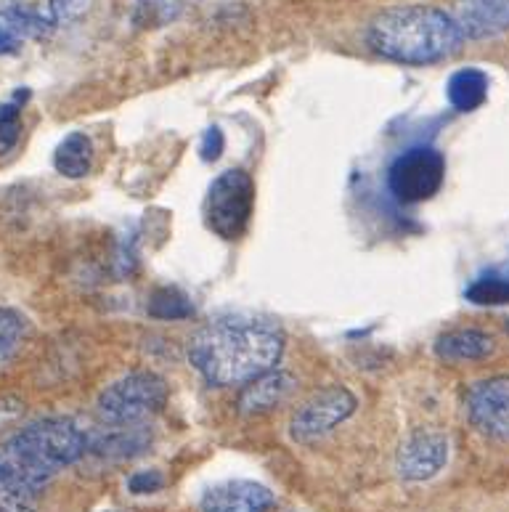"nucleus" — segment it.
Segmentation results:
<instances>
[{"label":"nucleus","mask_w":509,"mask_h":512,"mask_svg":"<svg viewBox=\"0 0 509 512\" xmlns=\"http://www.w3.org/2000/svg\"><path fill=\"white\" fill-rule=\"evenodd\" d=\"M464 298L475 306H507L509 303V276L488 271L472 279L470 287L464 290Z\"/></svg>","instance_id":"nucleus-20"},{"label":"nucleus","mask_w":509,"mask_h":512,"mask_svg":"<svg viewBox=\"0 0 509 512\" xmlns=\"http://www.w3.org/2000/svg\"><path fill=\"white\" fill-rule=\"evenodd\" d=\"M30 91H16V96L6 104H0V157H6L16 149L22 138V104Z\"/></svg>","instance_id":"nucleus-21"},{"label":"nucleus","mask_w":509,"mask_h":512,"mask_svg":"<svg viewBox=\"0 0 509 512\" xmlns=\"http://www.w3.org/2000/svg\"><path fill=\"white\" fill-rule=\"evenodd\" d=\"M22 48V38L16 35L11 27L6 24H0V56H8V54H16Z\"/></svg>","instance_id":"nucleus-27"},{"label":"nucleus","mask_w":509,"mask_h":512,"mask_svg":"<svg viewBox=\"0 0 509 512\" xmlns=\"http://www.w3.org/2000/svg\"><path fill=\"white\" fill-rule=\"evenodd\" d=\"M282 327L263 316H221L191 337L189 361L215 388L247 385L284 356Z\"/></svg>","instance_id":"nucleus-2"},{"label":"nucleus","mask_w":509,"mask_h":512,"mask_svg":"<svg viewBox=\"0 0 509 512\" xmlns=\"http://www.w3.org/2000/svg\"><path fill=\"white\" fill-rule=\"evenodd\" d=\"M88 451V433L69 417H43L0 444V512H38L48 483Z\"/></svg>","instance_id":"nucleus-1"},{"label":"nucleus","mask_w":509,"mask_h":512,"mask_svg":"<svg viewBox=\"0 0 509 512\" xmlns=\"http://www.w3.org/2000/svg\"><path fill=\"white\" fill-rule=\"evenodd\" d=\"M168 404V383L154 372H130L101 390L96 409L109 425H141Z\"/></svg>","instance_id":"nucleus-4"},{"label":"nucleus","mask_w":509,"mask_h":512,"mask_svg":"<svg viewBox=\"0 0 509 512\" xmlns=\"http://www.w3.org/2000/svg\"><path fill=\"white\" fill-rule=\"evenodd\" d=\"M467 417L480 433L491 438H509V375L488 377L472 385L464 396Z\"/></svg>","instance_id":"nucleus-9"},{"label":"nucleus","mask_w":509,"mask_h":512,"mask_svg":"<svg viewBox=\"0 0 509 512\" xmlns=\"http://www.w3.org/2000/svg\"><path fill=\"white\" fill-rule=\"evenodd\" d=\"M496 351V340L483 329H451L435 340V356L446 364L483 361Z\"/></svg>","instance_id":"nucleus-13"},{"label":"nucleus","mask_w":509,"mask_h":512,"mask_svg":"<svg viewBox=\"0 0 509 512\" xmlns=\"http://www.w3.org/2000/svg\"><path fill=\"white\" fill-rule=\"evenodd\" d=\"M93 0H46V16L48 22L59 27V24H69L80 19V16L91 8Z\"/></svg>","instance_id":"nucleus-23"},{"label":"nucleus","mask_w":509,"mask_h":512,"mask_svg":"<svg viewBox=\"0 0 509 512\" xmlns=\"http://www.w3.org/2000/svg\"><path fill=\"white\" fill-rule=\"evenodd\" d=\"M295 390V377L284 372V369H271L258 380L244 385L242 396H239V414L244 417H255V414H266L271 409L287 401L289 393Z\"/></svg>","instance_id":"nucleus-12"},{"label":"nucleus","mask_w":509,"mask_h":512,"mask_svg":"<svg viewBox=\"0 0 509 512\" xmlns=\"http://www.w3.org/2000/svg\"><path fill=\"white\" fill-rule=\"evenodd\" d=\"M446 160L435 146H411L388 168V189L401 205H419L441 192Z\"/></svg>","instance_id":"nucleus-6"},{"label":"nucleus","mask_w":509,"mask_h":512,"mask_svg":"<svg viewBox=\"0 0 509 512\" xmlns=\"http://www.w3.org/2000/svg\"><path fill=\"white\" fill-rule=\"evenodd\" d=\"M449 465V436L435 428H417L398 449L396 470L403 481H430Z\"/></svg>","instance_id":"nucleus-8"},{"label":"nucleus","mask_w":509,"mask_h":512,"mask_svg":"<svg viewBox=\"0 0 509 512\" xmlns=\"http://www.w3.org/2000/svg\"><path fill=\"white\" fill-rule=\"evenodd\" d=\"M149 316L160 321H181L194 316V306L191 300L183 295L178 287H160L149 295V306H146Z\"/></svg>","instance_id":"nucleus-19"},{"label":"nucleus","mask_w":509,"mask_h":512,"mask_svg":"<svg viewBox=\"0 0 509 512\" xmlns=\"http://www.w3.org/2000/svg\"><path fill=\"white\" fill-rule=\"evenodd\" d=\"M252 210H255V181L247 170H223L207 189L205 221L226 242L244 237V231L250 229Z\"/></svg>","instance_id":"nucleus-5"},{"label":"nucleus","mask_w":509,"mask_h":512,"mask_svg":"<svg viewBox=\"0 0 509 512\" xmlns=\"http://www.w3.org/2000/svg\"><path fill=\"white\" fill-rule=\"evenodd\" d=\"M178 11L181 8L175 0H138L130 19L136 27H162V24L173 22Z\"/></svg>","instance_id":"nucleus-22"},{"label":"nucleus","mask_w":509,"mask_h":512,"mask_svg":"<svg viewBox=\"0 0 509 512\" xmlns=\"http://www.w3.org/2000/svg\"><path fill=\"white\" fill-rule=\"evenodd\" d=\"M101 512H117V510H101Z\"/></svg>","instance_id":"nucleus-28"},{"label":"nucleus","mask_w":509,"mask_h":512,"mask_svg":"<svg viewBox=\"0 0 509 512\" xmlns=\"http://www.w3.org/2000/svg\"><path fill=\"white\" fill-rule=\"evenodd\" d=\"M54 168L64 178H85L93 170V141L85 133L75 130L61 138L54 152Z\"/></svg>","instance_id":"nucleus-16"},{"label":"nucleus","mask_w":509,"mask_h":512,"mask_svg":"<svg viewBox=\"0 0 509 512\" xmlns=\"http://www.w3.org/2000/svg\"><path fill=\"white\" fill-rule=\"evenodd\" d=\"M451 16L462 38H496L509 30V0H459Z\"/></svg>","instance_id":"nucleus-11"},{"label":"nucleus","mask_w":509,"mask_h":512,"mask_svg":"<svg viewBox=\"0 0 509 512\" xmlns=\"http://www.w3.org/2000/svg\"><path fill=\"white\" fill-rule=\"evenodd\" d=\"M356 396L345 385H329V388L313 393L289 420V438L295 444H316L329 436L337 425L348 420L356 412Z\"/></svg>","instance_id":"nucleus-7"},{"label":"nucleus","mask_w":509,"mask_h":512,"mask_svg":"<svg viewBox=\"0 0 509 512\" xmlns=\"http://www.w3.org/2000/svg\"><path fill=\"white\" fill-rule=\"evenodd\" d=\"M27 335H30V324L22 311L0 306V369L8 367L19 356L27 343Z\"/></svg>","instance_id":"nucleus-18"},{"label":"nucleus","mask_w":509,"mask_h":512,"mask_svg":"<svg viewBox=\"0 0 509 512\" xmlns=\"http://www.w3.org/2000/svg\"><path fill=\"white\" fill-rule=\"evenodd\" d=\"M22 414H24L22 398H14V396L0 398V433H3L6 428H11Z\"/></svg>","instance_id":"nucleus-26"},{"label":"nucleus","mask_w":509,"mask_h":512,"mask_svg":"<svg viewBox=\"0 0 509 512\" xmlns=\"http://www.w3.org/2000/svg\"><path fill=\"white\" fill-rule=\"evenodd\" d=\"M0 19L6 27L19 35V38H46L54 30V24L48 22V16L38 8H32L24 0H0Z\"/></svg>","instance_id":"nucleus-17"},{"label":"nucleus","mask_w":509,"mask_h":512,"mask_svg":"<svg viewBox=\"0 0 509 512\" xmlns=\"http://www.w3.org/2000/svg\"><path fill=\"white\" fill-rule=\"evenodd\" d=\"M366 43L388 62L427 67L454 56L464 38L454 16L443 8L406 3L385 8L374 16L366 30Z\"/></svg>","instance_id":"nucleus-3"},{"label":"nucleus","mask_w":509,"mask_h":512,"mask_svg":"<svg viewBox=\"0 0 509 512\" xmlns=\"http://www.w3.org/2000/svg\"><path fill=\"white\" fill-rule=\"evenodd\" d=\"M165 486V475L160 470H141V473L130 475L128 489L133 494H157Z\"/></svg>","instance_id":"nucleus-24"},{"label":"nucleus","mask_w":509,"mask_h":512,"mask_svg":"<svg viewBox=\"0 0 509 512\" xmlns=\"http://www.w3.org/2000/svg\"><path fill=\"white\" fill-rule=\"evenodd\" d=\"M149 444H152V436L141 425H114V428H109L101 436H88V451H96L101 457L114 459L136 457V454L149 449Z\"/></svg>","instance_id":"nucleus-14"},{"label":"nucleus","mask_w":509,"mask_h":512,"mask_svg":"<svg viewBox=\"0 0 509 512\" xmlns=\"http://www.w3.org/2000/svg\"><path fill=\"white\" fill-rule=\"evenodd\" d=\"M446 96L456 112H475L488 99V75L478 67L456 69L446 83Z\"/></svg>","instance_id":"nucleus-15"},{"label":"nucleus","mask_w":509,"mask_h":512,"mask_svg":"<svg viewBox=\"0 0 509 512\" xmlns=\"http://www.w3.org/2000/svg\"><path fill=\"white\" fill-rule=\"evenodd\" d=\"M274 491L255 481L215 483L199 499V512H271Z\"/></svg>","instance_id":"nucleus-10"},{"label":"nucleus","mask_w":509,"mask_h":512,"mask_svg":"<svg viewBox=\"0 0 509 512\" xmlns=\"http://www.w3.org/2000/svg\"><path fill=\"white\" fill-rule=\"evenodd\" d=\"M223 149H226V138H223L221 128H207L205 136H202V144H199V154L205 162L221 160Z\"/></svg>","instance_id":"nucleus-25"}]
</instances>
